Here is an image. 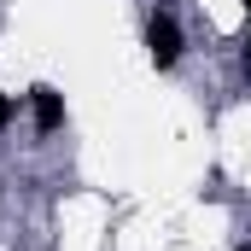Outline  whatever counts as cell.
<instances>
[{
	"label": "cell",
	"instance_id": "4",
	"mask_svg": "<svg viewBox=\"0 0 251 251\" xmlns=\"http://www.w3.org/2000/svg\"><path fill=\"white\" fill-rule=\"evenodd\" d=\"M234 251H251V246H234Z\"/></svg>",
	"mask_w": 251,
	"mask_h": 251
},
{
	"label": "cell",
	"instance_id": "1",
	"mask_svg": "<svg viewBox=\"0 0 251 251\" xmlns=\"http://www.w3.org/2000/svg\"><path fill=\"white\" fill-rule=\"evenodd\" d=\"M146 53H152L158 70H176V64H181L187 41H181V24H176L170 12H152V18H146Z\"/></svg>",
	"mask_w": 251,
	"mask_h": 251
},
{
	"label": "cell",
	"instance_id": "3",
	"mask_svg": "<svg viewBox=\"0 0 251 251\" xmlns=\"http://www.w3.org/2000/svg\"><path fill=\"white\" fill-rule=\"evenodd\" d=\"M6 123H12V105H6V94H0V128H6Z\"/></svg>",
	"mask_w": 251,
	"mask_h": 251
},
{
	"label": "cell",
	"instance_id": "2",
	"mask_svg": "<svg viewBox=\"0 0 251 251\" xmlns=\"http://www.w3.org/2000/svg\"><path fill=\"white\" fill-rule=\"evenodd\" d=\"M29 111H35V134H59L64 128V100H59V88H29Z\"/></svg>",
	"mask_w": 251,
	"mask_h": 251
}]
</instances>
